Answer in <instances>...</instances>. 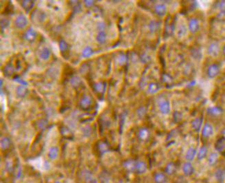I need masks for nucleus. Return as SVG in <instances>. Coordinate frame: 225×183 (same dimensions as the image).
I'll list each match as a JSON object with an SVG mask.
<instances>
[{
  "label": "nucleus",
  "instance_id": "c9c22d12",
  "mask_svg": "<svg viewBox=\"0 0 225 183\" xmlns=\"http://www.w3.org/2000/svg\"><path fill=\"white\" fill-rule=\"evenodd\" d=\"M70 82H71V86L74 87V88L79 87L82 84L81 80L80 79L78 76L72 77V78L71 79V81H70Z\"/></svg>",
  "mask_w": 225,
  "mask_h": 183
},
{
  "label": "nucleus",
  "instance_id": "f704fd0d",
  "mask_svg": "<svg viewBox=\"0 0 225 183\" xmlns=\"http://www.w3.org/2000/svg\"><path fill=\"white\" fill-rule=\"evenodd\" d=\"M159 86L158 84L152 82V83H151L149 84L148 92L150 93H151V94L156 93L159 91Z\"/></svg>",
  "mask_w": 225,
  "mask_h": 183
},
{
  "label": "nucleus",
  "instance_id": "f03ea898",
  "mask_svg": "<svg viewBox=\"0 0 225 183\" xmlns=\"http://www.w3.org/2000/svg\"><path fill=\"white\" fill-rule=\"evenodd\" d=\"M31 19L35 23H42L46 19V14L41 10H35L31 14Z\"/></svg>",
  "mask_w": 225,
  "mask_h": 183
},
{
  "label": "nucleus",
  "instance_id": "49530a36",
  "mask_svg": "<svg viewBox=\"0 0 225 183\" xmlns=\"http://www.w3.org/2000/svg\"><path fill=\"white\" fill-rule=\"evenodd\" d=\"M84 4L87 6H91L92 5H93L94 1H84Z\"/></svg>",
  "mask_w": 225,
  "mask_h": 183
},
{
  "label": "nucleus",
  "instance_id": "9d476101",
  "mask_svg": "<svg viewBox=\"0 0 225 183\" xmlns=\"http://www.w3.org/2000/svg\"><path fill=\"white\" fill-rule=\"evenodd\" d=\"M213 132H214L213 126H212L210 124H209V123H207V124H205V125L204 126L203 129H202V136L205 138H208L213 134Z\"/></svg>",
  "mask_w": 225,
  "mask_h": 183
},
{
  "label": "nucleus",
  "instance_id": "6e6552de",
  "mask_svg": "<svg viewBox=\"0 0 225 183\" xmlns=\"http://www.w3.org/2000/svg\"><path fill=\"white\" fill-rule=\"evenodd\" d=\"M220 47L218 44L216 42H214L211 43L208 48V53L211 56L216 57L219 54Z\"/></svg>",
  "mask_w": 225,
  "mask_h": 183
},
{
  "label": "nucleus",
  "instance_id": "58836bf2",
  "mask_svg": "<svg viewBox=\"0 0 225 183\" xmlns=\"http://www.w3.org/2000/svg\"><path fill=\"white\" fill-rule=\"evenodd\" d=\"M108 145H107L105 143H100L98 145V150L99 152L101 153H105L106 152L108 151Z\"/></svg>",
  "mask_w": 225,
  "mask_h": 183
},
{
  "label": "nucleus",
  "instance_id": "f3484780",
  "mask_svg": "<svg viewBox=\"0 0 225 183\" xmlns=\"http://www.w3.org/2000/svg\"><path fill=\"white\" fill-rule=\"evenodd\" d=\"M202 125V119L200 118V117H198V118H196L193 121H192V126L195 131L199 132L201 129Z\"/></svg>",
  "mask_w": 225,
  "mask_h": 183
},
{
  "label": "nucleus",
  "instance_id": "e433bc0d",
  "mask_svg": "<svg viewBox=\"0 0 225 183\" xmlns=\"http://www.w3.org/2000/svg\"><path fill=\"white\" fill-rule=\"evenodd\" d=\"M177 34L179 37H183L187 34V27L185 25H181L178 28Z\"/></svg>",
  "mask_w": 225,
  "mask_h": 183
},
{
  "label": "nucleus",
  "instance_id": "79ce46f5",
  "mask_svg": "<svg viewBox=\"0 0 225 183\" xmlns=\"http://www.w3.org/2000/svg\"><path fill=\"white\" fill-rule=\"evenodd\" d=\"M146 110H145L144 108H141V109H139V110L138 111V112H137V114H138L139 116L140 117H144V115H146Z\"/></svg>",
  "mask_w": 225,
  "mask_h": 183
},
{
  "label": "nucleus",
  "instance_id": "412c9836",
  "mask_svg": "<svg viewBox=\"0 0 225 183\" xmlns=\"http://www.w3.org/2000/svg\"><path fill=\"white\" fill-rule=\"evenodd\" d=\"M84 177L87 183H97V180L96 178L89 171H86V172H84Z\"/></svg>",
  "mask_w": 225,
  "mask_h": 183
},
{
  "label": "nucleus",
  "instance_id": "2f4dec72",
  "mask_svg": "<svg viewBox=\"0 0 225 183\" xmlns=\"http://www.w3.org/2000/svg\"><path fill=\"white\" fill-rule=\"evenodd\" d=\"M225 147V137H222L217 141L216 144V148L219 152L222 151Z\"/></svg>",
  "mask_w": 225,
  "mask_h": 183
},
{
  "label": "nucleus",
  "instance_id": "0eeeda50",
  "mask_svg": "<svg viewBox=\"0 0 225 183\" xmlns=\"http://www.w3.org/2000/svg\"><path fill=\"white\" fill-rule=\"evenodd\" d=\"M15 24L16 26L20 29H23L25 27L27 26V19L24 14H19V15L17 17L16 21H15Z\"/></svg>",
  "mask_w": 225,
  "mask_h": 183
},
{
  "label": "nucleus",
  "instance_id": "a19ab883",
  "mask_svg": "<svg viewBox=\"0 0 225 183\" xmlns=\"http://www.w3.org/2000/svg\"><path fill=\"white\" fill-rule=\"evenodd\" d=\"M219 8L221 14H225V1H222L220 2Z\"/></svg>",
  "mask_w": 225,
  "mask_h": 183
},
{
  "label": "nucleus",
  "instance_id": "dca6fc26",
  "mask_svg": "<svg viewBox=\"0 0 225 183\" xmlns=\"http://www.w3.org/2000/svg\"><path fill=\"white\" fill-rule=\"evenodd\" d=\"M154 9H155V11L159 15H161V16L165 15L167 12V8H166V5H164L163 4H157Z\"/></svg>",
  "mask_w": 225,
  "mask_h": 183
},
{
  "label": "nucleus",
  "instance_id": "c756f323",
  "mask_svg": "<svg viewBox=\"0 0 225 183\" xmlns=\"http://www.w3.org/2000/svg\"><path fill=\"white\" fill-rule=\"evenodd\" d=\"M27 93V89L23 86H19L17 89V95L19 97H23L26 96Z\"/></svg>",
  "mask_w": 225,
  "mask_h": 183
},
{
  "label": "nucleus",
  "instance_id": "6ab92c4d",
  "mask_svg": "<svg viewBox=\"0 0 225 183\" xmlns=\"http://www.w3.org/2000/svg\"><path fill=\"white\" fill-rule=\"evenodd\" d=\"M196 155V149L194 148V147H190V148H189L188 150H187L186 155H185V158L187 160H189V161H192V160H193L194 159Z\"/></svg>",
  "mask_w": 225,
  "mask_h": 183
},
{
  "label": "nucleus",
  "instance_id": "5701e85b",
  "mask_svg": "<svg viewBox=\"0 0 225 183\" xmlns=\"http://www.w3.org/2000/svg\"><path fill=\"white\" fill-rule=\"evenodd\" d=\"M217 160H218V154H217L216 152L211 153L208 159L209 164L211 165V166H214V165L217 163Z\"/></svg>",
  "mask_w": 225,
  "mask_h": 183
},
{
  "label": "nucleus",
  "instance_id": "8fccbe9b",
  "mask_svg": "<svg viewBox=\"0 0 225 183\" xmlns=\"http://www.w3.org/2000/svg\"><path fill=\"white\" fill-rule=\"evenodd\" d=\"M55 183H62L61 182H56Z\"/></svg>",
  "mask_w": 225,
  "mask_h": 183
},
{
  "label": "nucleus",
  "instance_id": "c03bdc74",
  "mask_svg": "<svg viewBox=\"0 0 225 183\" xmlns=\"http://www.w3.org/2000/svg\"><path fill=\"white\" fill-rule=\"evenodd\" d=\"M8 21H7V20H6V19L2 20V22H1V26L2 27V29L5 28V27L8 26Z\"/></svg>",
  "mask_w": 225,
  "mask_h": 183
},
{
  "label": "nucleus",
  "instance_id": "b1692460",
  "mask_svg": "<svg viewBox=\"0 0 225 183\" xmlns=\"http://www.w3.org/2000/svg\"><path fill=\"white\" fill-rule=\"evenodd\" d=\"M166 173L168 175H172L175 174V172L176 171V165L173 162H170V163L167 164V165L165 169Z\"/></svg>",
  "mask_w": 225,
  "mask_h": 183
},
{
  "label": "nucleus",
  "instance_id": "a18cd8bd",
  "mask_svg": "<svg viewBox=\"0 0 225 183\" xmlns=\"http://www.w3.org/2000/svg\"><path fill=\"white\" fill-rule=\"evenodd\" d=\"M98 28L100 29V32H103L105 29V24L104 23H100L98 24Z\"/></svg>",
  "mask_w": 225,
  "mask_h": 183
},
{
  "label": "nucleus",
  "instance_id": "a211bd4d",
  "mask_svg": "<svg viewBox=\"0 0 225 183\" xmlns=\"http://www.w3.org/2000/svg\"><path fill=\"white\" fill-rule=\"evenodd\" d=\"M149 135V130L147 128H145L140 129L138 132V137L140 139L142 140V141H146V140L148 139Z\"/></svg>",
  "mask_w": 225,
  "mask_h": 183
},
{
  "label": "nucleus",
  "instance_id": "473e14b6",
  "mask_svg": "<svg viewBox=\"0 0 225 183\" xmlns=\"http://www.w3.org/2000/svg\"><path fill=\"white\" fill-rule=\"evenodd\" d=\"M207 150H207L206 146H202L201 147V148H200L198 153V156H197L199 160H202V159H203L204 158L206 157L207 154V152H208Z\"/></svg>",
  "mask_w": 225,
  "mask_h": 183
},
{
  "label": "nucleus",
  "instance_id": "f257e3e1",
  "mask_svg": "<svg viewBox=\"0 0 225 183\" xmlns=\"http://www.w3.org/2000/svg\"><path fill=\"white\" fill-rule=\"evenodd\" d=\"M93 102V99L91 96L87 93H83L79 99V106L81 109L87 111L91 108Z\"/></svg>",
  "mask_w": 225,
  "mask_h": 183
},
{
  "label": "nucleus",
  "instance_id": "72a5a7b5",
  "mask_svg": "<svg viewBox=\"0 0 225 183\" xmlns=\"http://www.w3.org/2000/svg\"><path fill=\"white\" fill-rule=\"evenodd\" d=\"M96 40L98 41L100 43L103 44L106 42V34L105 32H99L98 34H97V36H96Z\"/></svg>",
  "mask_w": 225,
  "mask_h": 183
},
{
  "label": "nucleus",
  "instance_id": "09e8293b",
  "mask_svg": "<svg viewBox=\"0 0 225 183\" xmlns=\"http://www.w3.org/2000/svg\"><path fill=\"white\" fill-rule=\"evenodd\" d=\"M223 53H224V55H225V46L224 47V48H223Z\"/></svg>",
  "mask_w": 225,
  "mask_h": 183
},
{
  "label": "nucleus",
  "instance_id": "4be33fe9",
  "mask_svg": "<svg viewBox=\"0 0 225 183\" xmlns=\"http://www.w3.org/2000/svg\"><path fill=\"white\" fill-rule=\"evenodd\" d=\"M59 149L56 147H52L49 150L48 152V156L50 159L52 160H55L57 159V157L59 156Z\"/></svg>",
  "mask_w": 225,
  "mask_h": 183
},
{
  "label": "nucleus",
  "instance_id": "37998d69",
  "mask_svg": "<svg viewBox=\"0 0 225 183\" xmlns=\"http://www.w3.org/2000/svg\"><path fill=\"white\" fill-rule=\"evenodd\" d=\"M126 56H124V55H121V56H119V58H118L119 63L121 64V65H123L124 62H126Z\"/></svg>",
  "mask_w": 225,
  "mask_h": 183
},
{
  "label": "nucleus",
  "instance_id": "7ed1b4c3",
  "mask_svg": "<svg viewBox=\"0 0 225 183\" xmlns=\"http://www.w3.org/2000/svg\"><path fill=\"white\" fill-rule=\"evenodd\" d=\"M14 65L12 64V62H8L5 65L4 67L3 68V72L5 76L6 77H11L15 73L16 69L14 68Z\"/></svg>",
  "mask_w": 225,
  "mask_h": 183
},
{
  "label": "nucleus",
  "instance_id": "20e7f679",
  "mask_svg": "<svg viewBox=\"0 0 225 183\" xmlns=\"http://www.w3.org/2000/svg\"><path fill=\"white\" fill-rule=\"evenodd\" d=\"M159 111L163 115H168L170 112V104L167 100H163L159 103Z\"/></svg>",
  "mask_w": 225,
  "mask_h": 183
},
{
  "label": "nucleus",
  "instance_id": "1a4fd4ad",
  "mask_svg": "<svg viewBox=\"0 0 225 183\" xmlns=\"http://www.w3.org/2000/svg\"><path fill=\"white\" fill-rule=\"evenodd\" d=\"M182 172H183L184 174L187 175V176H189V175H191L194 174V166L192 165L191 162H185L183 166H182Z\"/></svg>",
  "mask_w": 225,
  "mask_h": 183
},
{
  "label": "nucleus",
  "instance_id": "7c9ffc66",
  "mask_svg": "<svg viewBox=\"0 0 225 183\" xmlns=\"http://www.w3.org/2000/svg\"><path fill=\"white\" fill-rule=\"evenodd\" d=\"M149 30L152 33H154L157 31H158L159 28V24L156 21H152L149 24Z\"/></svg>",
  "mask_w": 225,
  "mask_h": 183
},
{
  "label": "nucleus",
  "instance_id": "cd10ccee",
  "mask_svg": "<svg viewBox=\"0 0 225 183\" xmlns=\"http://www.w3.org/2000/svg\"><path fill=\"white\" fill-rule=\"evenodd\" d=\"M135 162L133 160H128L124 164L125 169L129 172H135Z\"/></svg>",
  "mask_w": 225,
  "mask_h": 183
},
{
  "label": "nucleus",
  "instance_id": "c85d7f7f",
  "mask_svg": "<svg viewBox=\"0 0 225 183\" xmlns=\"http://www.w3.org/2000/svg\"><path fill=\"white\" fill-rule=\"evenodd\" d=\"M59 47H60V50H61V52L62 54L67 53V52H69V45L66 41H63V40H62V41H60Z\"/></svg>",
  "mask_w": 225,
  "mask_h": 183
},
{
  "label": "nucleus",
  "instance_id": "a878e982",
  "mask_svg": "<svg viewBox=\"0 0 225 183\" xmlns=\"http://www.w3.org/2000/svg\"><path fill=\"white\" fill-rule=\"evenodd\" d=\"M51 56V52L47 47H44L40 53V56L44 61H47Z\"/></svg>",
  "mask_w": 225,
  "mask_h": 183
},
{
  "label": "nucleus",
  "instance_id": "4c0bfd02",
  "mask_svg": "<svg viewBox=\"0 0 225 183\" xmlns=\"http://www.w3.org/2000/svg\"><path fill=\"white\" fill-rule=\"evenodd\" d=\"M93 53V49H91V47H87L86 48H84L83 52H82V56L84 58H88L91 56Z\"/></svg>",
  "mask_w": 225,
  "mask_h": 183
},
{
  "label": "nucleus",
  "instance_id": "f8f14e48",
  "mask_svg": "<svg viewBox=\"0 0 225 183\" xmlns=\"http://www.w3.org/2000/svg\"><path fill=\"white\" fill-rule=\"evenodd\" d=\"M36 32H35L32 28H30L27 30L25 33V38L26 39L27 41L30 42L34 41L36 39Z\"/></svg>",
  "mask_w": 225,
  "mask_h": 183
},
{
  "label": "nucleus",
  "instance_id": "de8ad7c7",
  "mask_svg": "<svg viewBox=\"0 0 225 183\" xmlns=\"http://www.w3.org/2000/svg\"><path fill=\"white\" fill-rule=\"evenodd\" d=\"M222 134H223V135H224V136H225V129L223 130V131H222Z\"/></svg>",
  "mask_w": 225,
  "mask_h": 183
},
{
  "label": "nucleus",
  "instance_id": "ddd939ff",
  "mask_svg": "<svg viewBox=\"0 0 225 183\" xmlns=\"http://www.w3.org/2000/svg\"><path fill=\"white\" fill-rule=\"evenodd\" d=\"M189 29L192 32H196L199 29V22L196 19H192L189 22Z\"/></svg>",
  "mask_w": 225,
  "mask_h": 183
},
{
  "label": "nucleus",
  "instance_id": "2eb2a0df",
  "mask_svg": "<svg viewBox=\"0 0 225 183\" xmlns=\"http://www.w3.org/2000/svg\"><path fill=\"white\" fill-rule=\"evenodd\" d=\"M20 4H21L22 8L26 12L30 11L34 6V2L31 1V0H24V1H21Z\"/></svg>",
  "mask_w": 225,
  "mask_h": 183
},
{
  "label": "nucleus",
  "instance_id": "4468645a",
  "mask_svg": "<svg viewBox=\"0 0 225 183\" xmlns=\"http://www.w3.org/2000/svg\"><path fill=\"white\" fill-rule=\"evenodd\" d=\"M214 177L217 181L222 182L225 178V171L222 168H218L215 172Z\"/></svg>",
  "mask_w": 225,
  "mask_h": 183
},
{
  "label": "nucleus",
  "instance_id": "393cba45",
  "mask_svg": "<svg viewBox=\"0 0 225 183\" xmlns=\"http://www.w3.org/2000/svg\"><path fill=\"white\" fill-rule=\"evenodd\" d=\"M154 181L157 183H165L166 182V176L163 173H157L154 175Z\"/></svg>",
  "mask_w": 225,
  "mask_h": 183
},
{
  "label": "nucleus",
  "instance_id": "423d86ee",
  "mask_svg": "<svg viewBox=\"0 0 225 183\" xmlns=\"http://www.w3.org/2000/svg\"><path fill=\"white\" fill-rule=\"evenodd\" d=\"M220 71V67L217 64H213L210 65L208 69H207V74L208 76L211 78H214V77H216L217 74H219Z\"/></svg>",
  "mask_w": 225,
  "mask_h": 183
},
{
  "label": "nucleus",
  "instance_id": "aec40b11",
  "mask_svg": "<svg viewBox=\"0 0 225 183\" xmlns=\"http://www.w3.org/2000/svg\"><path fill=\"white\" fill-rule=\"evenodd\" d=\"M11 145V141L8 137H3L1 140V148L2 150H8Z\"/></svg>",
  "mask_w": 225,
  "mask_h": 183
},
{
  "label": "nucleus",
  "instance_id": "bb28decb",
  "mask_svg": "<svg viewBox=\"0 0 225 183\" xmlns=\"http://www.w3.org/2000/svg\"><path fill=\"white\" fill-rule=\"evenodd\" d=\"M208 112L214 116H217L220 115L222 112V110L221 108L217 107V106H214L211 107L208 109Z\"/></svg>",
  "mask_w": 225,
  "mask_h": 183
},
{
  "label": "nucleus",
  "instance_id": "39448f33",
  "mask_svg": "<svg viewBox=\"0 0 225 183\" xmlns=\"http://www.w3.org/2000/svg\"><path fill=\"white\" fill-rule=\"evenodd\" d=\"M147 171V165L144 161H137L135 162V172L138 174H143Z\"/></svg>",
  "mask_w": 225,
  "mask_h": 183
},
{
  "label": "nucleus",
  "instance_id": "ea45409f",
  "mask_svg": "<svg viewBox=\"0 0 225 183\" xmlns=\"http://www.w3.org/2000/svg\"><path fill=\"white\" fill-rule=\"evenodd\" d=\"M47 123L46 121H45L44 119H41L39 121L38 123V127L40 129H46V128L47 127Z\"/></svg>",
  "mask_w": 225,
  "mask_h": 183
},
{
  "label": "nucleus",
  "instance_id": "9b49d317",
  "mask_svg": "<svg viewBox=\"0 0 225 183\" xmlns=\"http://www.w3.org/2000/svg\"><path fill=\"white\" fill-rule=\"evenodd\" d=\"M93 91L98 95H103L105 92L106 85L103 82H97L95 83L93 86Z\"/></svg>",
  "mask_w": 225,
  "mask_h": 183
}]
</instances>
